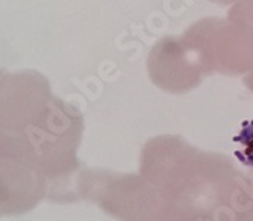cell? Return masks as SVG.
Segmentation results:
<instances>
[{
  "label": "cell",
  "mask_w": 253,
  "mask_h": 221,
  "mask_svg": "<svg viewBox=\"0 0 253 221\" xmlns=\"http://www.w3.org/2000/svg\"><path fill=\"white\" fill-rule=\"evenodd\" d=\"M84 130L79 109L53 96L42 115L18 135L6 134L11 156L52 184L53 198L79 168L76 158Z\"/></svg>",
  "instance_id": "cell-1"
},
{
  "label": "cell",
  "mask_w": 253,
  "mask_h": 221,
  "mask_svg": "<svg viewBox=\"0 0 253 221\" xmlns=\"http://www.w3.org/2000/svg\"><path fill=\"white\" fill-rule=\"evenodd\" d=\"M53 99L47 77L34 70L8 73L0 90V130L18 135L38 120Z\"/></svg>",
  "instance_id": "cell-2"
},
{
  "label": "cell",
  "mask_w": 253,
  "mask_h": 221,
  "mask_svg": "<svg viewBox=\"0 0 253 221\" xmlns=\"http://www.w3.org/2000/svg\"><path fill=\"white\" fill-rule=\"evenodd\" d=\"M52 194L47 179L23 162L0 154V217L26 214Z\"/></svg>",
  "instance_id": "cell-3"
},
{
  "label": "cell",
  "mask_w": 253,
  "mask_h": 221,
  "mask_svg": "<svg viewBox=\"0 0 253 221\" xmlns=\"http://www.w3.org/2000/svg\"><path fill=\"white\" fill-rule=\"evenodd\" d=\"M8 76V72L6 69H0V90H2V86H3V82Z\"/></svg>",
  "instance_id": "cell-4"
}]
</instances>
